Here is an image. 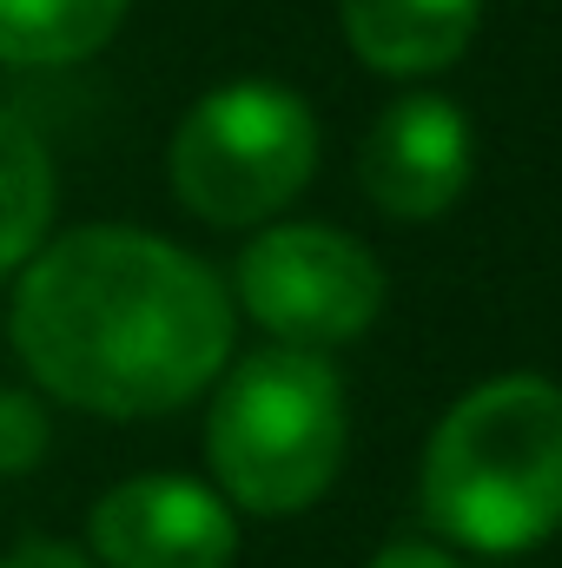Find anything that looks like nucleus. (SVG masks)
I'll return each mask as SVG.
<instances>
[{
	"label": "nucleus",
	"instance_id": "nucleus-1",
	"mask_svg": "<svg viewBox=\"0 0 562 568\" xmlns=\"http://www.w3.org/2000/svg\"><path fill=\"white\" fill-rule=\"evenodd\" d=\"M232 291L185 245L140 225L47 239L7 304L27 377L93 417H165L232 364Z\"/></svg>",
	"mask_w": 562,
	"mask_h": 568
},
{
	"label": "nucleus",
	"instance_id": "nucleus-2",
	"mask_svg": "<svg viewBox=\"0 0 562 568\" xmlns=\"http://www.w3.org/2000/svg\"><path fill=\"white\" fill-rule=\"evenodd\" d=\"M423 516L476 556H523L562 529V390L490 377L443 410L423 449Z\"/></svg>",
	"mask_w": 562,
	"mask_h": 568
},
{
	"label": "nucleus",
	"instance_id": "nucleus-3",
	"mask_svg": "<svg viewBox=\"0 0 562 568\" xmlns=\"http://www.w3.org/2000/svg\"><path fill=\"white\" fill-rule=\"evenodd\" d=\"M344 384L324 351H252L219 371V397L205 417V456L219 496L252 516L311 509L344 469Z\"/></svg>",
	"mask_w": 562,
	"mask_h": 568
},
{
	"label": "nucleus",
	"instance_id": "nucleus-4",
	"mask_svg": "<svg viewBox=\"0 0 562 568\" xmlns=\"http://www.w3.org/2000/svg\"><path fill=\"white\" fill-rule=\"evenodd\" d=\"M318 172V113L279 80H225L179 120L165 179L205 225H272Z\"/></svg>",
	"mask_w": 562,
	"mask_h": 568
},
{
	"label": "nucleus",
	"instance_id": "nucleus-5",
	"mask_svg": "<svg viewBox=\"0 0 562 568\" xmlns=\"http://www.w3.org/2000/svg\"><path fill=\"white\" fill-rule=\"evenodd\" d=\"M239 311L291 351H331L378 324L384 265L338 225H265L239 252Z\"/></svg>",
	"mask_w": 562,
	"mask_h": 568
},
{
	"label": "nucleus",
	"instance_id": "nucleus-6",
	"mask_svg": "<svg viewBox=\"0 0 562 568\" xmlns=\"http://www.w3.org/2000/svg\"><path fill=\"white\" fill-rule=\"evenodd\" d=\"M100 568H232L239 523L232 503L192 476H127L93 503Z\"/></svg>",
	"mask_w": 562,
	"mask_h": 568
},
{
	"label": "nucleus",
	"instance_id": "nucleus-7",
	"mask_svg": "<svg viewBox=\"0 0 562 568\" xmlns=\"http://www.w3.org/2000/svg\"><path fill=\"white\" fill-rule=\"evenodd\" d=\"M476 172V133L456 100L443 93H404L391 100L358 152V179L384 219H443Z\"/></svg>",
	"mask_w": 562,
	"mask_h": 568
},
{
	"label": "nucleus",
	"instance_id": "nucleus-8",
	"mask_svg": "<svg viewBox=\"0 0 562 568\" xmlns=\"http://www.w3.org/2000/svg\"><path fill=\"white\" fill-rule=\"evenodd\" d=\"M338 20L371 73L423 80L470 53L483 27V0H338Z\"/></svg>",
	"mask_w": 562,
	"mask_h": 568
},
{
	"label": "nucleus",
	"instance_id": "nucleus-9",
	"mask_svg": "<svg viewBox=\"0 0 562 568\" xmlns=\"http://www.w3.org/2000/svg\"><path fill=\"white\" fill-rule=\"evenodd\" d=\"M133 0H0V60L7 67H73L93 60Z\"/></svg>",
	"mask_w": 562,
	"mask_h": 568
},
{
	"label": "nucleus",
	"instance_id": "nucleus-10",
	"mask_svg": "<svg viewBox=\"0 0 562 568\" xmlns=\"http://www.w3.org/2000/svg\"><path fill=\"white\" fill-rule=\"evenodd\" d=\"M53 225V159L40 133L0 106V278H13Z\"/></svg>",
	"mask_w": 562,
	"mask_h": 568
},
{
	"label": "nucleus",
	"instance_id": "nucleus-11",
	"mask_svg": "<svg viewBox=\"0 0 562 568\" xmlns=\"http://www.w3.org/2000/svg\"><path fill=\"white\" fill-rule=\"evenodd\" d=\"M53 443V424L40 410V397L27 390H0V476H27Z\"/></svg>",
	"mask_w": 562,
	"mask_h": 568
},
{
	"label": "nucleus",
	"instance_id": "nucleus-12",
	"mask_svg": "<svg viewBox=\"0 0 562 568\" xmlns=\"http://www.w3.org/2000/svg\"><path fill=\"white\" fill-rule=\"evenodd\" d=\"M0 568H100L93 556H80L73 542H53V536H33L20 542L13 556H0Z\"/></svg>",
	"mask_w": 562,
	"mask_h": 568
},
{
	"label": "nucleus",
	"instance_id": "nucleus-13",
	"mask_svg": "<svg viewBox=\"0 0 562 568\" xmlns=\"http://www.w3.org/2000/svg\"><path fill=\"white\" fill-rule=\"evenodd\" d=\"M371 568H456V562H450L443 549H430V542H391Z\"/></svg>",
	"mask_w": 562,
	"mask_h": 568
}]
</instances>
